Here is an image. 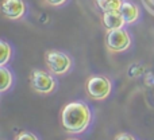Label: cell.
Returning <instances> with one entry per match:
<instances>
[{
	"label": "cell",
	"instance_id": "cell-10",
	"mask_svg": "<svg viewBox=\"0 0 154 140\" xmlns=\"http://www.w3.org/2000/svg\"><path fill=\"white\" fill-rule=\"evenodd\" d=\"M0 76H2V85H0V92L5 93L8 89H11L14 85V74L10 69L5 66H0Z\"/></svg>",
	"mask_w": 154,
	"mask_h": 140
},
{
	"label": "cell",
	"instance_id": "cell-7",
	"mask_svg": "<svg viewBox=\"0 0 154 140\" xmlns=\"http://www.w3.org/2000/svg\"><path fill=\"white\" fill-rule=\"evenodd\" d=\"M122 18L125 19L126 24H134L135 22L139 20V16H141V11L139 7L135 3L130 1V0H123V4L119 10Z\"/></svg>",
	"mask_w": 154,
	"mask_h": 140
},
{
	"label": "cell",
	"instance_id": "cell-15",
	"mask_svg": "<svg viewBox=\"0 0 154 140\" xmlns=\"http://www.w3.org/2000/svg\"><path fill=\"white\" fill-rule=\"evenodd\" d=\"M66 140H80V139H77V138H68Z\"/></svg>",
	"mask_w": 154,
	"mask_h": 140
},
{
	"label": "cell",
	"instance_id": "cell-14",
	"mask_svg": "<svg viewBox=\"0 0 154 140\" xmlns=\"http://www.w3.org/2000/svg\"><path fill=\"white\" fill-rule=\"evenodd\" d=\"M66 1H68V0H45L46 4L53 5V7H60V5L65 4Z\"/></svg>",
	"mask_w": 154,
	"mask_h": 140
},
{
	"label": "cell",
	"instance_id": "cell-11",
	"mask_svg": "<svg viewBox=\"0 0 154 140\" xmlns=\"http://www.w3.org/2000/svg\"><path fill=\"white\" fill-rule=\"evenodd\" d=\"M0 49H2V55H0V66H5L11 61L12 57V49L5 40H0Z\"/></svg>",
	"mask_w": 154,
	"mask_h": 140
},
{
	"label": "cell",
	"instance_id": "cell-13",
	"mask_svg": "<svg viewBox=\"0 0 154 140\" xmlns=\"http://www.w3.org/2000/svg\"><path fill=\"white\" fill-rule=\"evenodd\" d=\"M114 140H137V139L128 132H119L115 135Z\"/></svg>",
	"mask_w": 154,
	"mask_h": 140
},
{
	"label": "cell",
	"instance_id": "cell-12",
	"mask_svg": "<svg viewBox=\"0 0 154 140\" xmlns=\"http://www.w3.org/2000/svg\"><path fill=\"white\" fill-rule=\"evenodd\" d=\"M14 140H39V138L35 133L30 132V131H22L15 136Z\"/></svg>",
	"mask_w": 154,
	"mask_h": 140
},
{
	"label": "cell",
	"instance_id": "cell-5",
	"mask_svg": "<svg viewBox=\"0 0 154 140\" xmlns=\"http://www.w3.org/2000/svg\"><path fill=\"white\" fill-rule=\"evenodd\" d=\"M131 46V35L126 28L107 31L106 47L109 53H123Z\"/></svg>",
	"mask_w": 154,
	"mask_h": 140
},
{
	"label": "cell",
	"instance_id": "cell-2",
	"mask_svg": "<svg viewBox=\"0 0 154 140\" xmlns=\"http://www.w3.org/2000/svg\"><path fill=\"white\" fill-rule=\"evenodd\" d=\"M43 61L48 70L54 76H64L69 73L73 66V61L69 54L60 50H46L43 55Z\"/></svg>",
	"mask_w": 154,
	"mask_h": 140
},
{
	"label": "cell",
	"instance_id": "cell-8",
	"mask_svg": "<svg viewBox=\"0 0 154 140\" xmlns=\"http://www.w3.org/2000/svg\"><path fill=\"white\" fill-rule=\"evenodd\" d=\"M101 23H103L104 28L107 31L111 30H118V28H125V19L122 18L120 12H103L101 16Z\"/></svg>",
	"mask_w": 154,
	"mask_h": 140
},
{
	"label": "cell",
	"instance_id": "cell-6",
	"mask_svg": "<svg viewBox=\"0 0 154 140\" xmlns=\"http://www.w3.org/2000/svg\"><path fill=\"white\" fill-rule=\"evenodd\" d=\"M27 5L23 0H3L2 13L10 20H19L26 15Z\"/></svg>",
	"mask_w": 154,
	"mask_h": 140
},
{
	"label": "cell",
	"instance_id": "cell-4",
	"mask_svg": "<svg viewBox=\"0 0 154 140\" xmlns=\"http://www.w3.org/2000/svg\"><path fill=\"white\" fill-rule=\"evenodd\" d=\"M30 86L38 94H50L56 90L57 81L54 74L42 69H32L30 73Z\"/></svg>",
	"mask_w": 154,
	"mask_h": 140
},
{
	"label": "cell",
	"instance_id": "cell-3",
	"mask_svg": "<svg viewBox=\"0 0 154 140\" xmlns=\"http://www.w3.org/2000/svg\"><path fill=\"white\" fill-rule=\"evenodd\" d=\"M85 90H87V96L91 100L103 101L106 98H108V96L111 94L112 84L108 77L95 74V76H91L87 79Z\"/></svg>",
	"mask_w": 154,
	"mask_h": 140
},
{
	"label": "cell",
	"instance_id": "cell-1",
	"mask_svg": "<svg viewBox=\"0 0 154 140\" xmlns=\"http://www.w3.org/2000/svg\"><path fill=\"white\" fill-rule=\"evenodd\" d=\"M60 121L66 133L80 135L89 128L92 123V112L84 101H72L61 109Z\"/></svg>",
	"mask_w": 154,
	"mask_h": 140
},
{
	"label": "cell",
	"instance_id": "cell-9",
	"mask_svg": "<svg viewBox=\"0 0 154 140\" xmlns=\"http://www.w3.org/2000/svg\"><path fill=\"white\" fill-rule=\"evenodd\" d=\"M95 1L103 12H118L123 4V0H95Z\"/></svg>",
	"mask_w": 154,
	"mask_h": 140
}]
</instances>
